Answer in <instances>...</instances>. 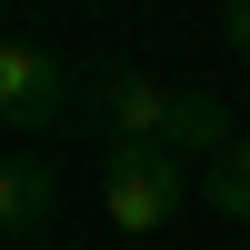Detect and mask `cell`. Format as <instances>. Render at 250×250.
<instances>
[{"instance_id": "3957f363", "label": "cell", "mask_w": 250, "mask_h": 250, "mask_svg": "<svg viewBox=\"0 0 250 250\" xmlns=\"http://www.w3.org/2000/svg\"><path fill=\"white\" fill-rule=\"evenodd\" d=\"M90 120L110 130V150H170V120H180V90L150 70H110L90 90Z\"/></svg>"}, {"instance_id": "52a82bcc", "label": "cell", "mask_w": 250, "mask_h": 250, "mask_svg": "<svg viewBox=\"0 0 250 250\" xmlns=\"http://www.w3.org/2000/svg\"><path fill=\"white\" fill-rule=\"evenodd\" d=\"M240 250H250V240H240Z\"/></svg>"}, {"instance_id": "8992f818", "label": "cell", "mask_w": 250, "mask_h": 250, "mask_svg": "<svg viewBox=\"0 0 250 250\" xmlns=\"http://www.w3.org/2000/svg\"><path fill=\"white\" fill-rule=\"evenodd\" d=\"M220 40H230V50L250 60V0H230V10H220Z\"/></svg>"}, {"instance_id": "7a4b0ae2", "label": "cell", "mask_w": 250, "mask_h": 250, "mask_svg": "<svg viewBox=\"0 0 250 250\" xmlns=\"http://www.w3.org/2000/svg\"><path fill=\"white\" fill-rule=\"evenodd\" d=\"M70 110H80V70L50 50V40L10 30L0 40V120H10V130H60Z\"/></svg>"}, {"instance_id": "5b68a950", "label": "cell", "mask_w": 250, "mask_h": 250, "mask_svg": "<svg viewBox=\"0 0 250 250\" xmlns=\"http://www.w3.org/2000/svg\"><path fill=\"white\" fill-rule=\"evenodd\" d=\"M200 200H210V220L250 230V130H240V150H230V160H210V170H200Z\"/></svg>"}, {"instance_id": "6da1fadb", "label": "cell", "mask_w": 250, "mask_h": 250, "mask_svg": "<svg viewBox=\"0 0 250 250\" xmlns=\"http://www.w3.org/2000/svg\"><path fill=\"white\" fill-rule=\"evenodd\" d=\"M180 200H190V160H170V150H110L100 160V210H110L120 240H160L180 220Z\"/></svg>"}, {"instance_id": "277c9868", "label": "cell", "mask_w": 250, "mask_h": 250, "mask_svg": "<svg viewBox=\"0 0 250 250\" xmlns=\"http://www.w3.org/2000/svg\"><path fill=\"white\" fill-rule=\"evenodd\" d=\"M50 210H60V160H40V150L0 160V230H10V240H40Z\"/></svg>"}]
</instances>
